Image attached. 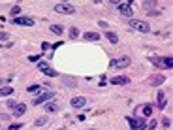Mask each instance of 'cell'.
<instances>
[{
  "instance_id": "6da1fadb",
  "label": "cell",
  "mask_w": 173,
  "mask_h": 130,
  "mask_svg": "<svg viewBox=\"0 0 173 130\" xmlns=\"http://www.w3.org/2000/svg\"><path fill=\"white\" fill-rule=\"evenodd\" d=\"M130 57H120V58H113L111 62H109V68L111 70H120V68H126V66H130Z\"/></svg>"
},
{
  "instance_id": "7a4b0ae2",
  "label": "cell",
  "mask_w": 173,
  "mask_h": 130,
  "mask_svg": "<svg viewBox=\"0 0 173 130\" xmlns=\"http://www.w3.org/2000/svg\"><path fill=\"white\" fill-rule=\"evenodd\" d=\"M134 30H139V32H151V25L147 21H141V19H132L128 23Z\"/></svg>"
},
{
  "instance_id": "3957f363",
  "label": "cell",
  "mask_w": 173,
  "mask_h": 130,
  "mask_svg": "<svg viewBox=\"0 0 173 130\" xmlns=\"http://www.w3.org/2000/svg\"><path fill=\"white\" fill-rule=\"evenodd\" d=\"M126 121L130 123V128H132V130H147L145 117H126Z\"/></svg>"
},
{
  "instance_id": "277c9868",
  "label": "cell",
  "mask_w": 173,
  "mask_h": 130,
  "mask_svg": "<svg viewBox=\"0 0 173 130\" xmlns=\"http://www.w3.org/2000/svg\"><path fill=\"white\" fill-rule=\"evenodd\" d=\"M55 11L57 13H64V15H73L76 13V8H73L71 4H66V2H58L55 6Z\"/></svg>"
},
{
  "instance_id": "5b68a950",
  "label": "cell",
  "mask_w": 173,
  "mask_h": 130,
  "mask_svg": "<svg viewBox=\"0 0 173 130\" xmlns=\"http://www.w3.org/2000/svg\"><path fill=\"white\" fill-rule=\"evenodd\" d=\"M151 62H153V64H156V66H160V68H167V70L173 66V58H171V57H166V58L153 57V58H151Z\"/></svg>"
},
{
  "instance_id": "8992f818",
  "label": "cell",
  "mask_w": 173,
  "mask_h": 130,
  "mask_svg": "<svg viewBox=\"0 0 173 130\" xmlns=\"http://www.w3.org/2000/svg\"><path fill=\"white\" fill-rule=\"evenodd\" d=\"M119 11L120 15H124V17H132L134 15V10H132V4L130 2H119Z\"/></svg>"
},
{
  "instance_id": "52a82bcc",
  "label": "cell",
  "mask_w": 173,
  "mask_h": 130,
  "mask_svg": "<svg viewBox=\"0 0 173 130\" xmlns=\"http://www.w3.org/2000/svg\"><path fill=\"white\" fill-rule=\"evenodd\" d=\"M55 96V93L53 91H47V93H43V94H40L36 100H34V106H41V104H45L47 100H51Z\"/></svg>"
},
{
  "instance_id": "ba28073f",
  "label": "cell",
  "mask_w": 173,
  "mask_h": 130,
  "mask_svg": "<svg viewBox=\"0 0 173 130\" xmlns=\"http://www.w3.org/2000/svg\"><path fill=\"white\" fill-rule=\"evenodd\" d=\"M13 25H21V27H32V25H34V19H32V17H15V19H13Z\"/></svg>"
},
{
  "instance_id": "9c48e42d",
  "label": "cell",
  "mask_w": 173,
  "mask_h": 130,
  "mask_svg": "<svg viewBox=\"0 0 173 130\" xmlns=\"http://www.w3.org/2000/svg\"><path fill=\"white\" fill-rule=\"evenodd\" d=\"M71 107H85L87 106V98L85 96H76V98H71L70 100Z\"/></svg>"
},
{
  "instance_id": "30bf717a",
  "label": "cell",
  "mask_w": 173,
  "mask_h": 130,
  "mask_svg": "<svg viewBox=\"0 0 173 130\" xmlns=\"http://www.w3.org/2000/svg\"><path fill=\"white\" fill-rule=\"evenodd\" d=\"M109 83H111V85H128L130 79H128L126 76H117V77H111Z\"/></svg>"
},
{
  "instance_id": "8fae6325",
  "label": "cell",
  "mask_w": 173,
  "mask_h": 130,
  "mask_svg": "<svg viewBox=\"0 0 173 130\" xmlns=\"http://www.w3.org/2000/svg\"><path fill=\"white\" fill-rule=\"evenodd\" d=\"M60 110V106L57 102H45V111L47 113H57Z\"/></svg>"
},
{
  "instance_id": "7c38bea8",
  "label": "cell",
  "mask_w": 173,
  "mask_h": 130,
  "mask_svg": "<svg viewBox=\"0 0 173 130\" xmlns=\"http://www.w3.org/2000/svg\"><path fill=\"white\" fill-rule=\"evenodd\" d=\"M83 38L89 40V41H98V40H100V34H98V32H85Z\"/></svg>"
},
{
  "instance_id": "4fadbf2b",
  "label": "cell",
  "mask_w": 173,
  "mask_h": 130,
  "mask_svg": "<svg viewBox=\"0 0 173 130\" xmlns=\"http://www.w3.org/2000/svg\"><path fill=\"white\" fill-rule=\"evenodd\" d=\"M13 93V87H10V85H2L0 87V96H10Z\"/></svg>"
},
{
  "instance_id": "5bb4252c",
  "label": "cell",
  "mask_w": 173,
  "mask_h": 130,
  "mask_svg": "<svg viewBox=\"0 0 173 130\" xmlns=\"http://www.w3.org/2000/svg\"><path fill=\"white\" fill-rule=\"evenodd\" d=\"M24 111H27V106L24 104H17L13 107V115H24Z\"/></svg>"
},
{
  "instance_id": "9a60e30c",
  "label": "cell",
  "mask_w": 173,
  "mask_h": 130,
  "mask_svg": "<svg viewBox=\"0 0 173 130\" xmlns=\"http://www.w3.org/2000/svg\"><path fill=\"white\" fill-rule=\"evenodd\" d=\"M158 107H160V110H164V107H166V94H164V91H158Z\"/></svg>"
},
{
  "instance_id": "2e32d148",
  "label": "cell",
  "mask_w": 173,
  "mask_h": 130,
  "mask_svg": "<svg viewBox=\"0 0 173 130\" xmlns=\"http://www.w3.org/2000/svg\"><path fill=\"white\" fill-rule=\"evenodd\" d=\"M141 110H143V117H151L153 115V106L151 104H145Z\"/></svg>"
},
{
  "instance_id": "e0dca14e",
  "label": "cell",
  "mask_w": 173,
  "mask_h": 130,
  "mask_svg": "<svg viewBox=\"0 0 173 130\" xmlns=\"http://www.w3.org/2000/svg\"><path fill=\"white\" fill-rule=\"evenodd\" d=\"M166 79H164V76H154V77H151L149 79V83L151 85H158V83H164Z\"/></svg>"
},
{
  "instance_id": "ac0fdd59",
  "label": "cell",
  "mask_w": 173,
  "mask_h": 130,
  "mask_svg": "<svg viewBox=\"0 0 173 130\" xmlns=\"http://www.w3.org/2000/svg\"><path fill=\"white\" fill-rule=\"evenodd\" d=\"M51 32H53V34H62V32H64V27H62V25H51Z\"/></svg>"
},
{
  "instance_id": "d6986e66",
  "label": "cell",
  "mask_w": 173,
  "mask_h": 130,
  "mask_svg": "<svg viewBox=\"0 0 173 130\" xmlns=\"http://www.w3.org/2000/svg\"><path fill=\"white\" fill-rule=\"evenodd\" d=\"M106 38H107L111 43H117V41H119V36H117L115 32H107V34H106Z\"/></svg>"
},
{
  "instance_id": "ffe728a7",
  "label": "cell",
  "mask_w": 173,
  "mask_h": 130,
  "mask_svg": "<svg viewBox=\"0 0 173 130\" xmlns=\"http://www.w3.org/2000/svg\"><path fill=\"white\" fill-rule=\"evenodd\" d=\"M77 36H79V28H77V27H71V28H70V38L76 40Z\"/></svg>"
},
{
  "instance_id": "44dd1931",
  "label": "cell",
  "mask_w": 173,
  "mask_h": 130,
  "mask_svg": "<svg viewBox=\"0 0 173 130\" xmlns=\"http://www.w3.org/2000/svg\"><path fill=\"white\" fill-rule=\"evenodd\" d=\"M19 13H21V8H19V6H13V8L10 10V15H11L13 19H15V17H19Z\"/></svg>"
},
{
  "instance_id": "7402d4cb",
  "label": "cell",
  "mask_w": 173,
  "mask_h": 130,
  "mask_svg": "<svg viewBox=\"0 0 173 130\" xmlns=\"http://www.w3.org/2000/svg\"><path fill=\"white\" fill-rule=\"evenodd\" d=\"M47 123V115H43V117H38L36 121H34V124L36 126H41V124H45Z\"/></svg>"
},
{
  "instance_id": "603a6c76",
  "label": "cell",
  "mask_w": 173,
  "mask_h": 130,
  "mask_svg": "<svg viewBox=\"0 0 173 130\" xmlns=\"http://www.w3.org/2000/svg\"><path fill=\"white\" fill-rule=\"evenodd\" d=\"M27 91H28V93H38V91H40V85H28Z\"/></svg>"
},
{
  "instance_id": "cb8c5ba5",
  "label": "cell",
  "mask_w": 173,
  "mask_h": 130,
  "mask_svg": "<svg viewBox=\"0 0 173 130\" xmlns=\"http://www.w3.org/2000/svg\"><path fill=\"white\" fill-rule=\"evenodd\" d=\"M43 74H47V76H51V77H57L58 74L55 72V70H51V68H47V70H43Z\"/></svg>"
},
{
  "instance_id": "d4e9b609",
  "label": "cell",
  "mask_w": 173,
  "mask_h": 130,
  "mask_svg": "<svg viewBox=\"0 0 173 130\" xmlns=\"http://www.w3.org/2000/svg\"><path fill=\"white\" fill-rule=\"evenodd\" d=\"M47 68H49V64H47V62H38V70L43 72V70H47Z\"/></svg>"
},
{
  "instance_id": "484cf974",
  "label": "cell",
  "mask_w": 173,
  "mask_h": 130,
  "mask_svg": "<svg viewBox=\"0 0 173 130\" xmlns=\"http://www.w3.org/2000/svg\"><path fill=\"white\" fill-rule=\"evenodd\" d=\"M4 40H10V34L8 32H0V41H4Z\"/></svg>"
},
{
  "instance_id": "4316f807",
  "label": "cell",
  "mask_w": 173,
  "mask_h": 130,
  "mask_svg": "<svg viewBox=\"0 0 173 130\" xmlns=\"http://www.w3.org/2000/svg\"><path fill=\"white\" fill-rule=\"evenodd\" d=\"M19 128H23V123H17V124H11V126H10V130H19Z\"/></svg>"
},
{
  "instance_id": "83f0119b",
  "label": "cell",
  "mask_w": 173,
  "mask_h": 130,
  "mask_svg": "<svg viewBox=\"0 0 173 130\" xmlns=\"http://www.w3.org/2000/svg\"><path fill=\"white\" fill-rule=\"evenodd\" d=\"M162 124H164V126H166V128H169V126H171V121H169V119H167V117H166V119H164V121H162Z\"/></svg>"
},
{
  "instance_id": "f1b7e54d",
  "label": "cell",
  "mask_w": 173,
  "mask_h": 130,
  "mask_svg": "<svg viewBox=\"0 0 173 130\" xmlns=\"http://www.w3.org/2000/svg\"><path fill=\"white\" fill-rule=\"evenodd\" d=\"M143 6H145V8H154L156 2H143Z\"/></svg>"
},
{
  "instance_id": "f546056e",
  "label": "cell",
  "mask_w": 173,
  "mask_h": 130,
  "mask_svg": "<svg viewBox=\"0 0 173 130\" xmlns=\"http://www.w3.org/2000/svg\"><path fill=\"white\" fill-rule=\"evenodd\" d=\"M147 128H149V130H154V128H156V121H151V123H149V126H147Z\"/></svg>"
},
{
  "instance_id": "4dcf8cb0",
  "label": "cell",
  "mask_w": 173,
  "mask_h": 130,
  "mask_svg": "<svg viewBox=\"0 0 173 130\" xmlns=\"http://www.w3.org/2000/svg\"><path fill=\"white\" fill-rule=\"evenodd\" d=\"M49 47H51V46H49V43H47V41H43V43H41V49H43V51H47Z\"/></svg>"
},
{
  "instance_id": "1f68e13d",
  "label": "cell",
  "mask_w": 173,
  "mask_h": 130,
  "mask_svg": "<svg viewBox=\"0 0 173 130\" xmlns=\"http://www.w3.org/2000/svg\"><path fill=\"white\" fill-rule=\"evenodd\" d=\"M98 25H100L102 28H107V23H106V21H100V23H98Z\"/></svg>"
},
{
  "instance_id": "d6a6232c",
  "label": "cell",
  "mask_w": 173,
  "mask_h": 130,
  "mask_svg": "<svg viewBox=\"0 0 173 130\" xmlns=\"http://www.w3.org/2000/svg\"><path fill=\"white\" fill-rule=\"evenodd\" d=\"M38 58H40V55H32V57H30V60H32V62H36Z\"/></svg>"
},
{
  "instance_id": "836d02e7",
  "label": "cell",
  "mask_w": 173,
  "mask_h": 130,
  "mask_svg": "<svg viewBox=\"0 0 173 130\" xmlns=\"http://www.w3.org/2000/svg\"><path fill=\"white\" fill-rule=\"evenodd\" d=\"M8 106H10V107H15V106H17V104H15V102H13V100H8Z\"/></svg>"
},
{
  "instance_id": "e575fe53",
  "label": "cell",
  "mask_w": 173,
  "mask_h": 130,
  "mask_svg": "<svg viewBox=\"0 0 173 130\" xmlns=\"http://www.w3.org/2000/svg\"><path fill=\"white\" fill-rule=\"evenodd\" d=\"M2 85H4V79H2V77H0V87H2Z\"/></svg>"
},
{
  "instance_id": "d590c367",
  "label": "cell",
  "mask_w": 173,
  "mask_h": 130,
  "mask_svg": "<svg viewBox=\"0 0 173 130\" xmlns=\"http://www.w3.org/2000/svg\"><path fill=\"white\" fill-rule=\"evenodd\" d=\"M58 130H64V128H58Z\"/></svg>"
},
{
  "instance_id": "8d00e7d4",
  "label": "cell",
  "mask_w": 173,
  "mask_h": 130,
  "mask_svg": "<svg viewBox=\"0 0 173 130\" xmlns=\"http://www.w3.org/2000/svg\"><path fill=\"white\" fill-rule=\"evenodd\" d=\"M89 130H94V128H89Z\"/></svg>"
}]
</instances>
